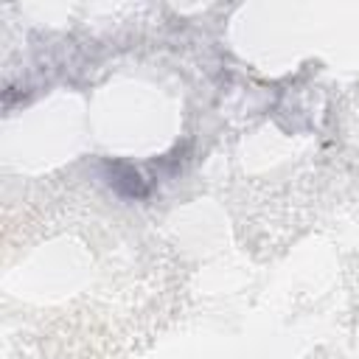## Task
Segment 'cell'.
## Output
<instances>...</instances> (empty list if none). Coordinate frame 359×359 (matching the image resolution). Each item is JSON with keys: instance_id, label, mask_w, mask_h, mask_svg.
<instances>
[{"instance_id": "obj_1", "label": "cell", "mask_w": 359, "mask_h": 359, "mask_svg": "<svg viewBox=\"0 0 359 359\" xmlns=\"http://www.w3.org/2000/svg\"><path fill=\"white\" fill-rule=\"evenodd\" d=\"M109 185L123 196H146V182L126 163H112L109 165Z\"/></svg>"}]
</instances>
